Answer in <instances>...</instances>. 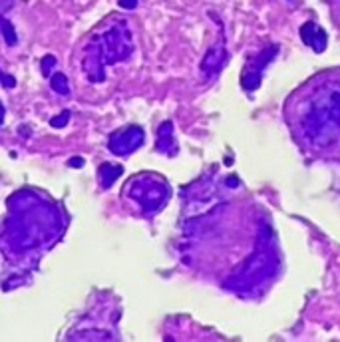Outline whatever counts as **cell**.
<instances>
[{
  "mask_svg": "<svg viewBox=\"0 0 340 342\" xmlns=\"http://www.w3.org/2000/svg\"><path fill=\"white\" fill-rule=\"evenodd\" d=\"M301 38L305 40V44L310 46L314 52H323L326 48V32L316 26L314 22H306L301 28Z\"/></svg>",
  "mask_w": 340,
  "mask_h": 342,
  "instance_id": "7a4b0ae2",
  "label": "cell"
},
{
  "mask_svg": "<svg viewBox=\"0 0 340 342\" xmlns=\"http://www.w3.org/2000/svg\"><path fill=\"white\" fill-rule=\"evenodd\" d=\"M225 58H227V52H225V46H223V42H221L219 48H213V50L207 52V56H205V60H203L201 66H203V70H205L209 64H213V66H211V72H217V70L223 66Z\"/></svg>",
  "mask_w": 340,
  "mask_h": 342,
  "instance_id": "3957f363",
  "label": "cell"
},
{
  "mask_svg": "<svg viewBox=\"0 0 340 342\" xmlns=\"http://www.w3.org/2000/svg\"><path fill=\"white\" fill-rule=\"evenodd\" d=\"M290 127L316 149L340 141V78H321L294 98Z\"/></svg>",
  "mask_w": 340,
  "mask_h": 342,
  "instance_id": "6da1fadb",
  "label": "cell"
},
{
  "mask_svg": "<svg viewBox=\"0 0 340 342\" xmlns=\"http://www.w3.org/2000/svg\"><path fill=\"white\" fill-rule=\"evenodd\" d=\"M121 6H136V0H121Z\"/></svg>",
  "mask_w": 340,
  "mask_h": 342,
  "instance_id": "277c9868",
  "label": "cell"
}]
</instances>
